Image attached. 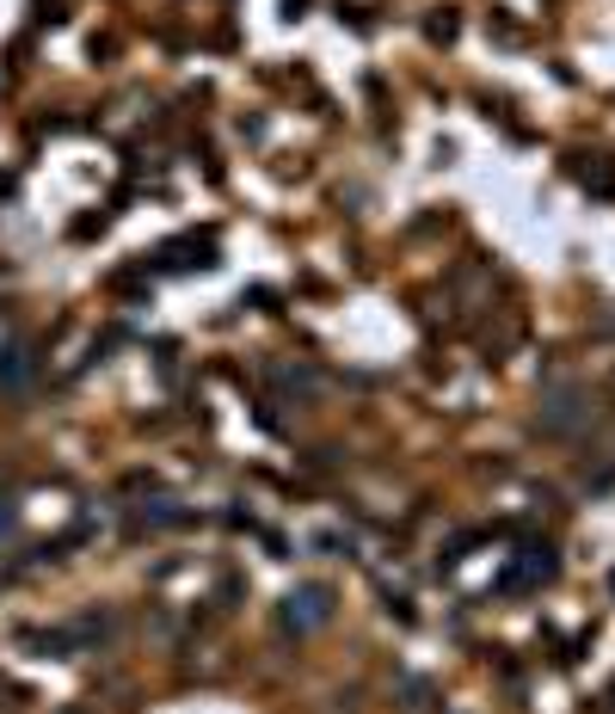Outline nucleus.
I'll use <instances>...</instances> for the list:
<instances>
[{"label": "nucleus", "instance_id": "obj_1", "mask_svg": "<svg viewBox=\"0 0 615 714\" xmlns=\"http://www.w3.org/2000/svg\"><path fill=\"white\" fill-rule=\"evenodd\" d=\"M284 622H290L296 634L333 622V592H326V585H296V592L284 597Z\"/></svg>", "mask_w": 615, "mask_h": 714}, {"label": "nucleus", "instance_id": "obj_4", "mask_svg": "<svg viewBox=\"0 0 615 714\" xmlns=\"http://www.w3.org/2000/svg\"><path fill=\"white\" fill-rule=\"evenodd\" d=\"M25 376H32V351H25V346H7V351H0V383H7V388H25Z\"/></svg>", "mask_w": 615, "mask_h": 714}, {"label": "nucleus", "instance_id": "obj_2", "mask_svg": "<svg viewBox=\"0 0 615 714\" xmlns=\"http://www.w3.org/2000/svg\"><path fill=\"white\" fill-rule=\"evenodd\" d=\"M584 419H591V407H584L579 388H554V395L542 401V432L547 437H572Z\"/></svg>", "mask_w": 615, "mask_h": 714}, {"label": "nucleus", "instance_id": "obj_3", "mask_svg": "<svg viewBox=\"0 0 615 714\" xmlns=\"http://www.w3.org/2000/svg\"><path fill=\"white\" fill-rule=\"evenodd\" d=\"M554 548H523V560H517L511 573H505V592H530V585H542V579H554Z\"/></svg>", "mask_w": 615, "mask_h": 714}]
</instances>
